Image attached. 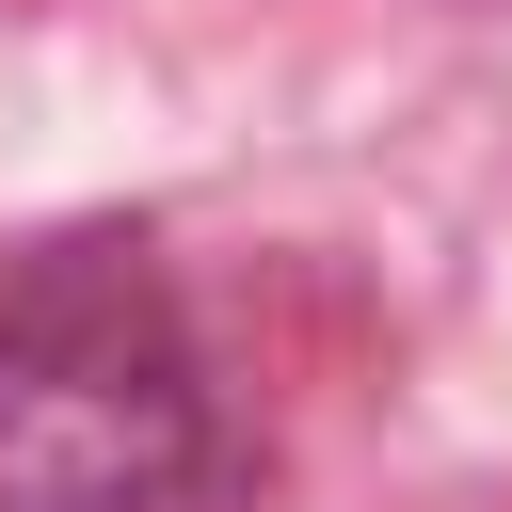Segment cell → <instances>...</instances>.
I'll return each mask as SVG.
<instances>
[{
  "mask_svg": "<svg viewBox=\"0 0 512 512\" xmlns=\"http://www.w3.org/2000/svg\"><path fill=\"white\" fill-rule=\"evenodd\" d=\"M0 512H240L208 352L112 240L0 288Z\"/></svg>",
  "mask_w": 512,
  "mask_h": 512,
  "instance_id": "cell-1",
  "label": "cell"
}]
</instances>
